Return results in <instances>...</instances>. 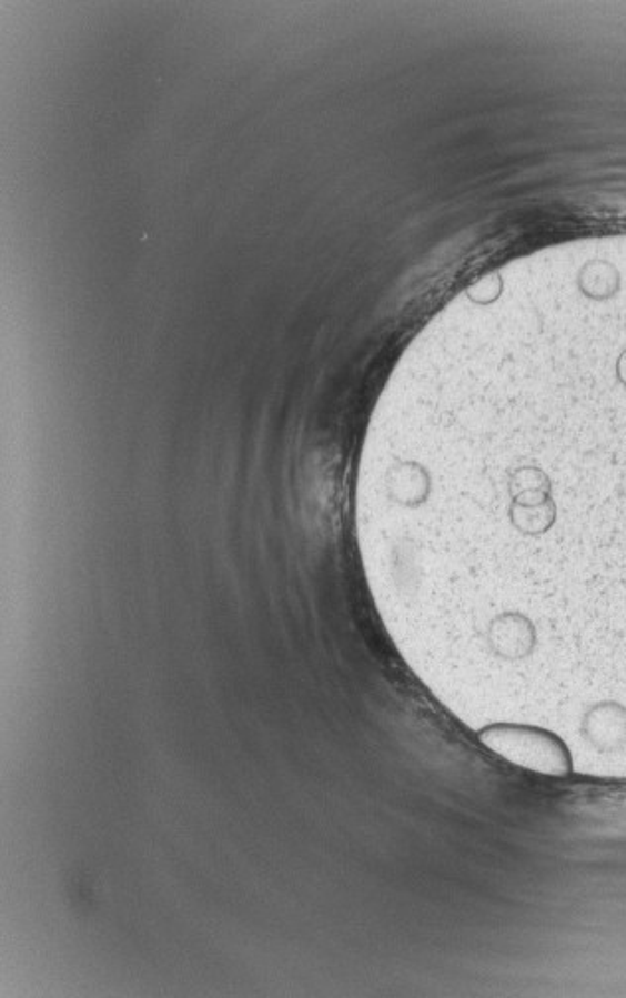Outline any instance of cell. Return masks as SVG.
Instances as JSON below:
<instances>
[{
  "mask_svg": "<svg viewBox=\"0 0 626 998\" xmlns=\"http://www.w3.org/2000/svg\"><path fill=\"white\" fill-rule=\"evenodd\" d=\"M492 752L524 769L552 777H567L573 770L569 747L555 733L532 725L496 724L479 732Z\"/></svg>",
  "mask_w": 626,
  "mask_h": 998,
  "instance_id": "6da1fadb",
  "label": "cell"
},
{
  "mask_svg": "<svg viewBox=\"0 0 626 998\" xmlns=\"http://www.w3.org/2000/svg\"><path fill=\"white\" fill-rule=\"evenodd\" d=\"M488 642L499 658H525L535 648L534 624L524 614H502L489 626Z\"/></svg>",
  "mask_w": 626,
  "mask_h": 998,
  "instance_id": "7a4b0ae2",
  "label": "cell"
},
{
  "mask_svg": "<svg viewBox=\"0 0 626 998\" xmlns=\"http://www.w3.org/2000/svg\"><path fill=\"white\" fill-rule=\"evenodd\" d=\"M507 492L514 505L532 507L544 504L553 497L552 477L542 467H516L507 480Z\"/></svg>",
  "mask_w": 626,
  "mask_h": 998,
  "instance_id": "3957f363",
  "label": "cell"
},
{
  "mask_svg": "<svg viewBox=\"0 0 626 998\" xmlns=\"http://www.w3.org/2000/svg\"><path fill=\"white\" fill-rule=\"evenodd\" d=\"M585 732L597 745L626 739V709L618 704H599L585 717Z\"/></svg>",
  "mask_w": 626,
  "mask_h": 998,
  "instance_id": "277c9868",
  "label": "cell"
},
{
  "mask_svg": "<svg viewBox=\"0 0 626 998\" xmlns=\"http://www.w3.org/2000/svg\"><path fill=\"white\" fill-rule=\"evenodd\" d=\"M555 520H557V504L553 497L544 504L532 505V507L509 504V522L517 532L529 535V537H537V535L549 532Z\"/></svg>",
  "mask_w": 626,
  "mask_h": 998,
  "instance_id": "5b68a950",
  "label": "cell"
}]
</instances>
